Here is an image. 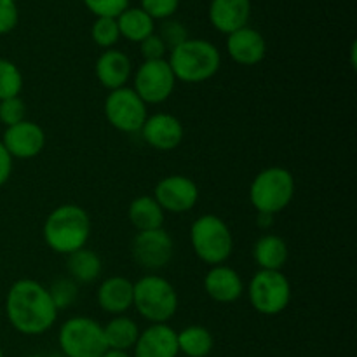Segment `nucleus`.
<instances>
[{
  "label": "nucleus",
  "instance_id": "1",
  "mask_svg": "<svg viewBox=\"0 0 357 357\" xmlns=\"http://www.w3.org/2000/svg\"><path fill=\"white\" fill-rule=\"evenodd\" d=\"M6 314L14 330L33 337L45 333L56 323L58 309L45 286L33 279H20L7 291Z\"/></svg>",
  "mask_w": 357,
  "mask_h": 357
},
{
  "label": "nucleus",
  "instance_id": "2",
  "mask_svg": "<svg viewBox=\"0 0 357 357\" xmlns=\"http://www.w3.org/2000/svg\"><path fill=\"white\" fill-rule=\"evenodd\" d=\"M89 236V215L77 204L58 206L45 218L44 241L52 251L59 255H70L80 248H86Z\"/></svg>",
  "mask_w": 357,
  "mask_h": 357
},
{
  "label": "nucleus",
  "instance_id": "3",
  "mask_svg": "<svg viewBox=\"0 0 357 357\" xmlns=\"http://www.w3.org/2000/svg\"><path fill=\"white\" fill-rule=\"evenodd\" d=\"M169 63L176 80L188 84L206 82L218 73L222 56L218 47L209 40L188 38L169 51Z\"/></svg>",
  "mask_w": 357,
  "mask_h": 357
},
{
  "label": "nucleus",
  "instance_id": "4",
  "mask_svg": "<svg viewBox=\"0 0 357 357\" xmlns=\"http://www.w3.org/2000/svg\"><path fill=\"white\" fill-rule=\"evenodd\" d=\"M295 195V178L279 166L267 167L255 176L250 188V201L258 215H278L284 211Z\"/></svg>",
  "mask_w": 357,
  "mask_h": 357
},
{
  "label": "nucleus",
  "instance_id": "5",
  "mask_svg": "<svg viewBox=\"0 0 357 357\" xmlns=\"http://www.w3.org/2000/svg\"><path fill=\"white\" fill-rule=\"evenodd\" d=\"M132 305L152 324H167L178 310L176 289L160 275H145L135 282Z\"/></svg>",
  "mask_w": 357,
  "mask_h": 357
},
{
  "label": "nucleus",
  "instance_id": "6",
  "mask_svg": "<svg viewBox=\"0 0 357 357\" xmlns=\"http://www.w3.org/2000/svg\"><path fill=\"white\" fill-rule=\"evenodd\" d=\"M190 243L195 255L211 267L225 264L234 250L232 232L216 215H202L192 223Z\"/></svg>",
  "mask_w": 357,
  "mask_h": 357
},
{
  "label": "nucleus",
  "instance_id": "7",
  "mask_svg": "<svg viewBox=\"0 0 357 357\" xmlns=\"http://www.w3.org/2000/svg\"><path fill=\"white\" fill-rule=\"evenodd\" d=\"M59 347L66 357H101L108 351L103 326L91 317H72L61 326Z\"/></svg>",
  "mask_w": 357,
  "mask_h": 357
},
{
  "label": "nucleus",
  "instance_id": "8",
  "mask_svg": "<svg viewBox=\"0 0 357 357\" xmlns=\"http://www.w3.org/2000/svg\"><path fill=\"white\" fill-rule=\"evenodd\" d=\"M250 302L264 316H278L291 302V284L281 271H258L248 288Z\"/></svg>",
  "mask_w": 357,
  "mask_h": 357
},
{
  "label": "nucleus",
  "instance_id": "9",
  "mask_svg": "<svg viewBox=\"0 0 357 357\" xmlns=\"http://www.w3.org/2000/svg\"><path fill=\"white\" fill-rule=\"evenodd\" d=\"M105 115L107 121L122 132L142 131L149 117L145 101L128 86L110 91L105 101Z\"/></svg>",
  "mask_w": 357,
  "mask_h": 357
},
{
  "label": "nucleus",
  "instance_id": "10",
  "mask_svg": "<svg viewBox=\"0 0 357 357\" xmlns=\"http://www.w3.org/2000/svg\"><path fill=\"white\" fill-rule=\"evenodd\" d=\"M176 77L167 59L143 61L135 75V93L145 101V105L164 103L173 94Z\"/></svg>",
  "mask_w": 357,
  "mask_h": 357
},
{
  "label": "nucleus",
  "instance_id": "11",
  "mask_svg": "<svg viewBox=\"0 0 357 357\" xmlns=\"http://www.w3.org/2000/svg\"><path fill=\"white\" fill-rule=\"evenodd\" d=\"M132 258L146 271H159L166 267L174 253V243L169 232L164 229L138 232L132 239Z\"/></svg>",
  "mask_w": 357,
  "mask_h": 357
},
{
  "label": "nucleus",
  "instance_id": "12",
  "mask_svg": "<svg viewBox=\"0 0 357 357\" xmlns=\"http://www.w3.org/2000/svg\"><path fill=\"white\" fill-rule=\"evenodd\" d=\"M153 199L159 202L164 213H187L197 204L199 188L194 180L183 174H171L155 185Z\"/></svg>",
  "mask_w": 357,
  "mask_h": 357
},
{
  "label": "nucleus",
  "instance_id": "13",
  "mask_svg": "<svg viewBox=\"0 0 357 357\" xmlns=\"http://www.w3.org/2000/svg\"><path fill=\"white\" fill-rule=\"evenodd\" d=\"M2 145L13 159H33L44 150L45 135L40 126L24 119L20 124L6 129Z\"/></svg>",
  "mask_w": 357,
  "mask_h": 357
},
{
  "label": "nucleus",
  "instance_id": "14",
  "mask_svg": "<svg viewBox=\"0 0 357 357\" xmlns=\"http://www.w3.org/2000/svg\"><path fill=\"white\" fill-rule=\"evenodd\" d=\"M143 139L159 152H171L183 142V126L171 114H155L146 117L142 128Z\"/></svg>",
  "mask_w": 357,
  "mask_h": 357
},
{
  "label": "nucleus",
  "instance_id": "15",
  "mask_svg": "<svg viewBox=\"0 0 357 357\" xmlns=\"http://www.w3.org/2000/svg\"><path fill=\"white\" fill-rule=\"evenodd\" d=\"M227 52L239 65L253 66L267 54V42L260 31L244 26L227 37Z\"/></svg>",
  "mask_w": 357,
  "mask_h": 357
},
{
  "label": "nucleus",
  "instance_id": "16",
  "mask_svg": "<svg viewBox=\"0 0 357 357\" xmlns=\"http://www.w3.org/2000/svg\"><path fill=\"white\" fill-rule=\"evenodd\" d=\"M135 357H176V331L167 324H150L135 344Z\"/></svg>",
  "mask_w": 357,
  "mask_h": 357
},
{
  "label": "nucleus",
  "instance_id": "17",
  "mask_svg": "<svg viewBox=\"0 0 357 357\" xmlns=\"http://www.w3.org/2000/svg\"><path fill=\"white\" fill-rule=\"evenodd\" d=\"M250 17L251 0H211L209 3V21L225 35L248 26Z\"/></svg>",
  "mask_w": 357,
  "mask_h": 357
},
{
  "label": "nucleus",
  "instance_id": "18",
  "mask_svg": "<svg viewBox=\"0 0 357 357\" xmlns=\"http://www.w3.org/2000/svg\"><path fill=\"white\" fill-rule=\"evenodd\" d=\"M204 289L218 303H232L243 296L244 282L237 271L227 265H215L204 278Z\"/></svg>",
  "mask_w": 357,
  "mask_h": 357
},
{
  "label": "nucleus",
  "instance_id": "19",
  "mask_svg": "<svg viewBox=\"0 0 357 357\" xmlns=\"http://www.w3.org/2000/svg\"><path fill=\"white\" fill-rule=\"evenodd\" d=\"M132 291L135 284L128 278L112 275L98 288V303L105 312L122 316L132 307Z\"/></svg>",
  "mask_w": 357,
  "mask_h": 357
},
{
  "label": "nucleus",
  "instance_id": "20",
  "mask_svg": "<svg viewBox=\"0 0 357 357\" xmlns=\"http://www.w3.org/2000/svg\"><path fill=\"white\" fill-rule=\"evenodd\" d=\"M131 70V59L119 49H107L96 61L98 80L108 91L126 87Z\"/></svg>",
  "mask_w": 357,
  "mask_h": 357
},
{
  "label": "nucleus",
  "instance_id": "21",
  "mask_svg": "<svg viewBox=\"0 0 357 357\" xmlns=\"http://www.w3.org/2000/svg\"><path fill=\"white\" fill-rule=\"evenodd\" d=\"M288 255V244L279 236L260 237L253 246V258L260 271H281Z\"/></svg>",
  "mask_w": 357,
  "mask_h": 357
},
{
  "label": "nucleus",
  "instance_id": "22",
  "mask_svg": "<svg viewBox=\"0 0 357 357\" xmlns=\"http://www.w3.org/2000/svg\"><path fill=\"white\" fill-rule=\"evenodd\" d=\"M117 26L121 37L131 42H142L152 33H155V21L142 9V7H128L117 17Z\"/></svg>",
  "mask_w": 357,
  "mask_h": 357
},
{
  "label": "nucleus",
  "instance_id": "23",
  "mask_svg": "<svg viewBox=\"0 0 357 357\" xmlns=\"http://www.w3.org/2000/svg\"><path fill=\"white\" fill-rule=\"evenodd\" d=\"M129 222L135 227L138 232H145V230H155L162 229L164 223V211L159 206V202L150 195H142L136 197L135 201L129 204Z\"/></svg>",
  "mask_w": 357,
  "mask_h": 357
},
{
  "label": "nucleus",
  "instance_id": "24",
  "mask_svg": "<svg viewBox=\"0 0 357 357\" xmlns=\"http://www.w3.org/2000/svg\"><path fill=\"white\" fill-rule=\"evenodd\" d=\"M66 257H68L66 268H68L70 279H73L79 284H89L101 275L103 265H101L100 257L93 250L80 248V250L73 251Z\"/></svg>",
  "mask_w": 357,
  "mask_h": 357
},
{
  "label": "nucleus",
  "instance_id": "25",
  "mask_svg": "<svg viewBox=\"0 0 357 357\" xmlns=\"http://www.w3.org/2000/svg\"><path fill=\"white\" fill-rule=\"evenodd\" d=\"M105 342L110 351L128 352L135 347L136 340L139 337V328L131 317L115 316L107 326H103Z\"/></svg>",
  "mask_w": 357,
  "mask_h": 357
},
{
  "label": "nucleus",
  "instance_id": "26",
  "mask_svg": "<svg viewBox=\"0 0 357 357\" xmlns=\"http://www.w3.org/2000/svg\"><path fill=\"white\" fill-rule=\"evenodd\" d=\"M178 351L187 357H206L213 351V335L204 326H187L176 333Z\"/></svg>",
  "mask_w": 357,
  "mask_h": 357
},
{
  "label": "nucleus",
  "instance_id": "27",
  "mask_svg": "<svg viewBox=\"0 0 357 357\" xmlns=\"http://www.w3.org/2000/svg\"><path fill=\"white\" fill-rule=\"evenodd\" d=\"M23 89V75L13 61L0 58V101L20 96Z\"/></svg>",
  "mask_w": 357,
  "mask_h": 357
},
{
  "label": "nucleus",
  "instance_id": "28",
  "mask_svg": "<svg viewBox=\"0 0 357 357\" xmlns=\"http://www.w3.org/2000/svg\"><path fill=\"white\" fill-rule=\"evenodd\" d=\"M47 291L58 312L63 309H70L75 303V300L79 298V286L70 278L56 279L51 288H47Z\"/></svg>",
  "mask_w": 357,
  "mask_h": 357
},
{
  "label": "nucleus",
  "instance_id": "29",
  "mask_svg": "<svg viewBox=\"0 0 357 357\" xmlns=\"http://www.w3.org/2000/svg\"><path fill=\"white\" fill-rule=\"evenodd\" d=\"M91 37L96 42L100 47L112 49L121 38V31H119L117 20L115 17H96L91 28Z\"/></svg>",
  "mask_w": 357,
  "mask_h": 357
},
{
  "label": "nucleus",
  "instance_id": "30",
  "mask_svg": "<svg viewBox=\"0 0 357 357\" xmlns=\"http://www.w3.org/2000/svg\"><path fill=\"white\" fill-rule=\"evenodd\" d=\"M160 37V40L164 42V45H166L167 51H171V49L178 47L180 44H183L185 40H188V31L187 28H185L183 23H180V21L176 20H164L162 24H160V30L159 33H157Z\"/></svg>",
  "mask_w": 357,
  "mask_h": 357
},
{
  "label": "nucleus",
  "instance_id": "31",
  "mask_svg": "<svg viewBox=\"0 0 357 357\" xmlns=\"http://www.w3.org/2000/svg\"><path fill=\"white\" fill-rule=\"evenodd\" d=\"M24 115H26V107H24V101L20 96L7 98V100L0 101V122L6 128L23 122Z\"/></svg>",
  "mask_w": 357,
  "mask_h": 357
},
{
  "label": "nucleus",
  "instance_id": "32",
  "mask_svg": "<svg viewBox=\"0 0 357 357\" xmlns=\"http://www.w3.org/2000/svg\"><path fill=\"white\" fill-rule=\"evenodd\" d=\"M84 6L96 17H117L129 7V0H84Z\"/></svg>",
  "mask_w": 357,
  "mask_h": 357
},
{
  "label": "nucleus",
  "instance_id": "33",
  "mask_svg": "<svg viewBox=\"0 0 357 357\" xmlns=\"http://www.w3.org/2000/svg\"><path fill=\"white\" fill-rule=\"evenodd\" d=\"M142 3V9L155 20H169L173 17V14L178 10V6H180V0H139Z\"/></svg>",
  "mask_w": 357,
  "mask_h": 357
},
{
  "label": "nucleus",
  "instance_id": "34",
  "mask_svg": "<svg viewBox=\"0 0 357 357\" xmlns=\"http://www.w3.org/2000/svg\"><path fill=\"white\" fill-rule=\"evenodd\" d=\"M20 10L13 0H0V35L10 33L17 26Z\"/></svg>",
  "mask_w": 357,
  "mask_h": 357
},
{
  "label": "nucleus",
  "instance_id": "35",
  "mask_svg": "<svg viewBox=\"0 0 357 357\" xmlns=\"http://www.w3.org/2000/svg\"><path fill=\"white\" fill-rule=\"evenodd\" d=\"M139 51L142 56L145 58V61H155V59H164L166 54V45L160 40V37L157 33H152L150 37H146L145 40L139 42Z\"/></svg>",
  "mask_w": 357,
  "mask_h": 357
},
{
  "label": "nucleus",
  "instance_id": "36",
  "mask_svg": "<svg viewBox=\"0 0 357 357\" xmlns=\"http://www.w3.org/2000/svg\"><path fill=\"white\" fill-rule=\"evenodd\" d=\"M10 173H13V157L9 155L6 146L0 142V187L7 183V180L10 178Z\"/></svg>",
  "mask_w": 357,
  "mask_h": 357
},
{
  "label": "nucleus",
  "instance_id": "37",
  "mask_svg": "<svg viewBox=\"0 0 357 357\" xmlns=\"http://www.w3.org/2000/svg\"><path fill=\"white\" fill-rule=\"evenodd\" d=\"M101 357H131L128 354V352H122V351H110V349H108L107 352H105L103 356Z\"/></svg>",
  "mask_w": 357,
  "mask_h": 357
},
{
  "label": "nucleus",
  "instance_id": "38",
  "mask_svg": "<svg viewBox=\"0 0 357 357\" xmlns=\"http://www.w3.org/2000/svg\"><path fill=\"white\" fill-rule=\"evenodd\" d=\"M26 357H44V356H40V354H31V356H26Z\"/></svg>",
  "mask_w": 357,
  "mask_h": 357
},
{
  "label": "nucleus",
  "instance_id": "39",
  "mask_svg": "<svg viewBox=\"0 0 357 357\" xmlns=\"http://www.w3.org/2000/svg\"><path fill=\"white\" fill-rule=\"evenodd\" d=\"M0 357H3V352H2V349H0Z\"/></svg>",
  "mask_w": 357,
  "mask_h": 357
},
{
  "label": "nucleus",
  "instance_id": "40",
  "mask_svg": "<svg viewBox=\"0 0 357 357\" xmlns=\"http://www.w3.org/2000/svg\"><path fill=\"white\" fill-rule=\"evenodd\" d=\"M13 2H16V0H13Z\"/></svg>",
  "mask_w": 357,
  "mask_h": 357
}]
</instances>
